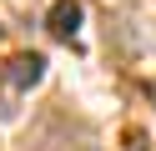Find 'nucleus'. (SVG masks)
Masks as SVG:
<instances>
[{
    "label": "nucleus",
    "mask_w": 156,
    "mask_h": 151,
    "mask_svg": "<svg viewBox=\"0 0 156 151\" xmlns=\"http://www.w3.org/2000/svg\"><path fill=\"white\" fill-rule=\"evenodd\" d=\"M41 76H45V56H35V50L10 56V66H5V86H10V91H30V86H41Z\"/></svg>",
    "instance_id": "nucleus-1"
},
{
    "label": "nucleus",
    "mask_w": 156,
    "mask_h": 151,
    "mask_svg": "<svg viewBox=\"0 0 156 151\" xmlns=\"http://www.w3.org/2000/svg\"><path fill=\"white\" fill-rule=\"evenodd\" d=\"M45 25H51L55 40H76L81 35V0H55L51 15H45Z\"/></svg>",
    "instance_id": "nucleus-2"
}]
</instances>
